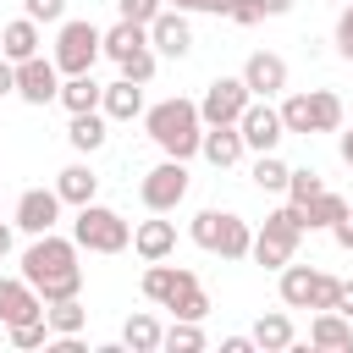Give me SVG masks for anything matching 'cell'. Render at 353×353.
Here are the masks:
<instances>
[{"mask_svg": "<svg viewBox=\"0 0 353 353\" xmlns=\"http://www.w3.org/2000/svg\"><path fill=\"white\" fill-rule=\"evenodd\" d=\"M22 276L39 287L44 303H61V298H83V265H77V237H33L28 254H22Z\"/></svg>", "mask_w": 353, "mask_h": 353, "instance_id": "cell-1", "label": "cell"}, {"mask_svg": "<svg viewBox=\"0 0 353 353\" xmlns=\"http://www.w3.org/2000/svg\"><path fill=\"white\" fill-rule=\"evenodd\" d=\"M143 132L154 138L160 154H171V160H193L199 143H204V116H199L193 99L171 94V99H160V105L143 110Z\"/></svg>", "mask_w": 353, "mask_h": 353, "instance_id": "cell-2", "label": "cell"}, {"mask_svg": "<svg viewBox=\"0 0 353 353\" xmlns=\"http://www.w3.org/2000/svg\"><path fill=\"white\" fill-rule=\"evenodd\" d=\"M188 237L204 254H221V259H248V248H254V226L237 210H199L188 221Z\"/></svg>", "mask_w": 353, "mask_h": 353, "instance_id": "cell-3", "label": "cell"}, {"mask_svg": "<svg viewBox=\"0 0 353 353\" xmlns=\"http://www.w3.org/2000/svg\"><path fill=\"white\" fill-rule=\"evenodd\" d=\"M298 237H303V210L287 199V204H281V210H270V215H265V226L254 232L248 259H254V265H265V270H281V265H292Z\"/></svg>", "mask_w": 353, "mask_h": 353, "instance_id": "cell-4", "label": "cell"}, {"mask_svg": "<svg viewBox=\"0 0 353 353\" xmlns=\"http://www.w3.org/2000/svg\"><path fill=\"white\" fill-rule=\"evenodd\" d=\"M281 121L298 138L314 132H342V94L336 88H309V94H287L281 99Z\"/></svg>", "mask_w": 353, "mask_h": 353, "instance_id": "cell-5", "label": "cell"}, {"mask_svg": "<svg viewBox=\"0 0 353 353\" xmlns=\"http://www.w3.org/2000/svg\"><path fill=\"white\" fill-rule=\"evenodd\" d=\"M72 237H77V248H88V254H121V248H132V226H127L110 204H77Z\"/></svg>", "mask_w": 353, "mask_h": 353, "instance_id": "cell-6", "label": "cell"}, {"mask_svg": "<svg viewBox=\"0 0 353 353\" xmlns=\"http://www.w3.org/2000/svg\"><path fill=\"white\" fill-rule=\"evenodd\" d=\"M105 55V33L94 28V22H77V17H66L61 22V33H55V66H61V77H77V72H94V61Z\"/></svg>", "mask_w": 353, "mask_h": 353, "instance_id": "cell-7", "label": "cell"}, {"mask_svg": "<svg viewBox=\"0 0 353 353\" xmlns=\"http://www.w3.org/2000/svg\"><path fill=\"white\" fill-rule=\"evenodd\" d=\"M138 199H143V210H149V215H171V210L188 199V165L165 154L154 171H143V182H138Z\"/></svg>", "mask_w": 353, "mask_h": 353, "instance_id": "cell-8", "label": "cell"}, {"mask_svg": "<svg viewBox=\"0 0 353 353\" xmlns=\"http://www.w3.org/2000/svg\"><path fill=\"white\" fill-rule=\"evenodd\" d=\"M248 83H243V72L237 77H215L210 88H204V99H199V116H204V127H226V121H237L243 110H248Z\"/></svg>", "mask_w": 353, "mask_h": 353, "instance_id": "cell-9", "label": "cell"}, {"mask_svg": "<svg viewBox=\"0 0 353 353\" xmlns=\"http://www.w3.org/2000/svg\"><path fill=\"white\" fill-rule=\"evenodd\" d=\"M237 132H243V143H248L254 154H270V149L287 138L281 105H270V99H248V110L237 116Z\"/></svg>", "mask_w": 353, "mask_h": 353, "instance_id": "cell-10", "label": "cell"}, {"mask_svg": "<svg viewBox=\"0 0 353 353\" xmlns=\"http://www.w3.org/2000/svg\"><path fill=\"white\" fill-rule=\"evenodd\" d=\"M17 99L22 105H50V99H61V66L55 61H44V55H28V61H17Z\"/></svg>", "mask_w": 353, "mask_h": 353, "instance_id": "cell-11", "label": "cell"}, {"mask_svg": "<svg viewBox=\"0 0 353 353\" xmlns=\"http://www.w3.org/2000/svg\"><path fill=\"white\" fill-rule=\"evenodd\" d=\"M61 204H66V199H61L55 188H28V193L17 199V215H11V221H17V232L44 237V232L61 226Z\"/></svg>", "mask_w": 353, "mask_h": 353, "instance_id": "cell-12", "label": "cell"}, {"mask_svg": "<svg viewBox=\"0 0 353 353\" xmlns=\"http://www.w3.org/2000/svg\"><path fill=\"white\" fill-rule=\"evenodd\" d=\"M28 320H44V298L28 276H0V325H28Z\"/></svg>", "mask_w": 353, "mask_h": 353, "instance_id": "cell-13", "label": "cell"}, {"mask_svg": "<svg viewBox=\"0 0 353 353\" xmlns=\"http://www.w3.org/2000/svg\"><path fill=\"white\" fill-rule=\"evenodd\" d=\"M149 44H154V55H165V61H182V55L193 50L188 11H165V6H160V17L149 22Z\"/></svg>", "mask_w": 353, "mask_h": 353, "instance_id": "cell-14", "label": "cell"}, {"mask_svg": "<svg viewBox=\"0 0 353 353\" xmlns=\"http://www.w3.org/2000/svg\"><path fill=\"white\" fill-rule=\"evenodd\" d=\"M243 83H248L254 99H276V94L287 88V61H281L276 50H254V55L243 61Z\"/></svg>", "mask_w": 353, "mask_h": 353, "instance_id": "cell-15", "label": "cell"}, {"mask_svg": "<svg viewBox=\"0 0 353 353\" xmlns=\"http://www.w3.org/2000/svg\"><path fill=\"white\" fill-rule=\"evenodd\" d=\"M199 276L188 270V265H165V259H154L149 270H143V298L149 303H160V309H171L176 303V292H188Z\"/></svg>", "mask_w": 353, "mask_h": 353, "instance_id": "cell-16", "label": "cell"}, {"mask_svg": "<svg viewBox=\"0 0 353 353\" xmlns=\"http://www.w3.org/2000/svg\"><path fill=\"white\" fill-rule=\"evenodd\" d=\"M132 254L143 259V265H154V259H171L176 254V221H138L132 226Z\"/></svg>", "mask_w": 353, "mask_h": 353, "instance_id": "cell-17", "label": "cell"}, {"mask_svg": "<svg viewBox=\"0 0 353 353\" xmlns=\"http://www.w3.org/2000/svg\"><path fill=\"white\" fill-rule=\"evenodd\" d=\"M243 132H237V121H226V127H204V143H199V154L215 165V171H232L237 160H243Z\"/></svg>", "mask_w": 353, "mask_h": 353, "instance_id": "cell-18", "label": "cell"}, {"mask_svg": "<svg viewBox=\"0 0 353 353\" xmlns=\"http://www.w3.org/2000/svg\"><path fill=\"white\" fill-rule=\"evenodd\" d=\"M309 342L314 347H331V353H353V320L342 309H320L309 320Z\"/></svg>", "mask_w": 353, "mask_h": 353, "instance_id": "cell-19", "label": "cell"}, {"mask_svg": "<svg viewBox=\"0 0 353 353\" xmlns=\"http://www.w3.org/2000/svg\"><path fill=\"white\" fill-rule=\"evenodd\" d=\"M99 110H105L110 121H138V116H143V83H132V77H116V83H105V99H99Z\"/></svg>", "mask_w": 353, "mask_h": 353, "instance_id": "cell-20", "label": "cell"}, {"mask_svg": "<svg viewBox=\"0 0 353 353\" xmlns=\"http://www.w3.org/2000/svg\"><path fill=\"white\" fill-rule=\"evenodd\" d=\"M55 193H61L66 204H94V193H99V176H94V165H88V160H72V165H61V171H55Z\"/></svg>", "mask_w": 353, "mask_h": 353, "instance_id": "cell-21", "label": "cell"}, {"mask_svg": "<svg viewBox=\"0 0 353 353\" xmlns=\"http://www.w3.org/2000/svg\"><path fill=\"white\" fill-rule=\"evenodd\" d=\"M105 127H110V116H105V110H77V116H72V127H66V143H72L77 154H94V149H105V138H110Z\"/></svg>", "mask_w": 353, "mask_h": 353, "instance_id": "cell-22", "label": "cell"}, {"mask_svg": "<svg viewBox=\"0 0 353 353\" xmlns=\"http://www.w3.org/2000/svg\"><path fill=\"white\" fill-rule=\"evenodd\" d=\"M248 336H254V347H259V353H287V347L298 342V336H292V320H287V309H270V314H259Z\"/></svg>", "mask_w": 353, "mask_h": 353, "instance_id": "cell-23", "label": "cell"}, {"mask_svg": "<svg viewBox=\"0 0 353 353\" xmlns=\"http://www.w3.org/2000/svg\"><path fill=\"white\" fill-rule=\"evenodd\" d=\"M314 287H320V270L314 265H281V303L287 309H309L314 303Z\"/></svg>", "mask_w": 353, "mask_h": 353, "instance_id": "cell-24", "label": "cell"}, {"mask_svg": "<svg viewBox=\"0 0 353 353\" xmlns=\"http://www.w3.org/2000/svg\"><path fill=\"white\" fill-rule=\"evenodd\" d=\"M298 210H303V232H331V226L347 215V199L325 188V193H314V199H309V204H298Z\"/></svg>", "mask_w": 353, "mask_h": 353, "instance_id": "cell-25", "label": "cell"}, {"mask_svg": "<svg viewBox=\"0 0 353 353\" xmlns=\"http://www.w3.org/2000/svg\"><path fill=\"white\" fill-rule=\"evenodd\" d=\"M99 99H105V83H94V72H77V77L61 83V105H66V116H77V110H99Z\"/></svg>", "mask_w": 353, "mask_h": 353, "instance_id": "cell-26", "label": "cell"}, {"mask_svg": "<svg viewBox=\"0 0 353 353\" xmlns=\"http://www.w3.org/2000/svg\"><path fill=\"white\" fill-rule=\"evenodd\" d=\"M165 342V325L154 320V314H127V325H121V347H132V353H154Z\"/></svg>", "mask_w": 353, "mask_h": 353, "instance_id": "cell-27", "label": "cell"}, {"mask_svg": "<svg viewBox=\"0 0 353 353\" xmlns=\"http://www.w3.org/2000/svg\"><path fill=\"white\" fill-rule=\"evenodd\" d=\"M0 55H6V61H28V55H39V22H33V17L6 22V44H0Z\"/></svg>", "mask_w": 353, "mask_h": 353, "instance_id": "cell-28", "label": "cell"}, {"mask_svg": "<svg viewBox=\"0 0 353 353\" xmlns=\"http://www.w3.org/2000/svg\"><path fill=\"white\" fill-rule=\"evenodd\" d=\"M143 44H149V28H143V22H127V17H121L110 33H105V55H110L116 66H121L132 50H143Z\"/></svg>", "mask_w": 353, "mask_h": 353, "instance_id": "cell-29", "label": "cell"}, {"mask_svg": "<svg viewBox=\"0 0 353 353\" xmlns=\"http://www.w3.org/2000/svg\"><path fill=\"white\" fill-rule=\"evenodd\" d=\"M44 320H50L55 336H83L88 309H83V298H61V303H44Z\"/></svg>", "mask_w": 353, "mask_h": 353, "instance_id": "cell-30", "label": "cell"}, {"mask_svg": "<svg viewBox=\"0 0 353 353\" xmlns=\"http://www.w3.org/2000/svg\"><path fill=\"white\" fill-rule=\"evenodd\" d=\"M248 176H254V188H259V193H287L292 165H287V160L270 149V154H259V160H254V171H248Z\"/></svg>", "mask_w": 353, "mask_h": 353, "instance_id": "cell-31", "label": "cell"}, {"mask_svg": "<svg viewBox=\"0 0 353 353\" xmlns=\"http://www.w3.org/2000/svg\"><path fill=\"white\" fill-rule=\"evenodd\" d=\"M287 11H292V0H237V6H232V22L254 28V22H265V17H287Z\"/></svg>", "mask_w": 353, "mask_h": 353, "instance_id": "cell-32", "label": "cell"}, {"mask_svg": "<svg viewBox=\"0 0 353 353\" xmlns=\"http://www.w3.org/2000/svg\"><path fill=\"white\" fill-rule=\"evenodd\" d=\"M160 347H171V353H199V347H204V331H199V320H171Z\"/></svg>", "mask_w": 353, "mask_h": 353, "instance_id": "cell-33", "label": "cell"}, {"mask_svg": "<svg viewBox=\"0 0 353 353\" xmlns=\"http://www.w3.org/2000/svg\"><path fill=\"white\" fill-rule=\"evenodd\" d=\"M314 193H325L320 171H314V165H292V176H287V199H292V204H309Z\"/></svg>", "mask_w": 353, "mask_h": 353, "instance_id": "cell-34", "label": "cell"}, {"mask_svg": "<svg viewBox=\"0 0 353 353\" xmlns=\"http://www.w3.org/2000/svg\"><path fill=\"white\" fill-rule=\"evenodd\" d=\"M171 314H176V320H204V314H210V292H204V287L193 281L188 292H176V303H171Z\"/></svg>", "mask_w": 353, "mask_h": 353, "instance_id": "cell-35", "label": "cell"}, {"mask_svg": "<svg viewBox=\"0 0 353 353\" xmlns=\"http://www.w3.org/2000/svg\"><path fill=\"white\" fill-rule=\"evenodd\" d=\"M154 66H160V55H154V44H143V50H132V55L121 61V77H132V83H149V77H154Z\"/></svg>", "mask_w": 353, "mask_h": 353, "instance_id": "cell-36", "label": "cell"}, {"mask_svg": "<svg viewBox=\"0 0 353 353\" xmlns=\"http://www.w3.org/2000/svg\"><path fill=\"white\" fill-rule=\"evenodd\" d=\"M50 342H55L50 320H28V325H11V347H50Z\"/></svg>", "mask_w": 353, "mask_h": 353, "instance_id": "cell-37", "label": "cell"}, {"mask_svg": "<svg viewBox=\"0 0 353 353\" xmlns=\"http://www.w3.org/2000/svg\"><path fill=\"white\" fill-rule=\"evenodd\" d=\"M22 17H33V22H66V0H22Z\"/></svg>", "mask_w": 353, "mask_h": 353, "instance_id": "cell-38", "label": "cell"}, {"mask_svg": "<svg viewBox=\"0 0 353 353\" xmlns=\"http://www.w3.org/2000/svg\"><path fill=\"white\" fill-rule=\"evenodd\" d=\"M116 11H121L127 22H143V28H149V22L160 17V0H116Z\"/></svg>", "mask_w": 353, "mask_h": 353, "instance_id": "cell-39", "label": "cell"}, {"mask_svg": "<svg viewBox=\"0 0 353 353\" xmlns=\"http://www.w3.org/2000/svg\"><path fill=\"white\" fill-rule=\"evenodd\" d=\"M336 298H342V281L320 270V287H314V303H309V309H314V314H320V309H336Z\"/></svg>", "mask_w": 353, "mask_h": 353, "instance_id": "cell-40", "label": "cell"}, {"mask_svg": "<svg viewBox=\"0 0 353 353\" xmlns=\"http://www.w3.org/2000/svg\"><path fill=\"white\" fill-rule=\"evenodd\" d=\"M336 55L353 61V6H342V17H336Z\"/></svg>", "mask_w": 353, "mask_h": 353, "instance_id": "cell-41", "label": "cell"}, {"mask_svg": "<svg viewBox=\"0 0 353 353\" xmlns=\"http://www.w3.org/2000/svg\"><path fill=\"white\" fill-rule=\"evenodd\" d=\"M176 11H210V17H232L237 0H171Z\"/></svg>", "mask_w": 353, "mask_h": 353, "instance_id": "cell-42", "label": "cell"}, {"mask_svg": "<svg viewBox=\"0 0 353 353\" xmlns=\"http://www.w3.org/2000/svg\"><path fill=\"white\" fill-rule=\"evenodd\" d=\"M331 237H336V248H347V254H353V210H347V215L331 226Z\"/></svg>", "mask_w": 353, "mask_h": 353, "instance_id": "cell-43", "label": "cell"}, {"mask_svg": "<svg viewBox=\"0 0 353 353\" xmlns=\"http://www.w3.org/2000/svg\"><path fill=\"white\" fill-rule=\"evenodd\" d=\"M6 94H17V61L0 55V99H6Z\"/></svg>", "mask_w": 353, "mask_h": 353, "instance_id": "cell-44", "label": "cell"}, {"mask_svg": "<svg viewBox=\"0 0 353 353\" xmlns=\"http://www.w3.org/2000/svg\"><path fill=\"white\" fill-rule=\"evenodd\" d=\"M221 353H254V336H226Z\"/></svg>", "mask_w": 353, "mask_h": 353, "instance_id": "cell-45", "label": "cell"}, {"mask_svg": "<svg viewBox=\"0 0 353 353\" xmlns=\"http://www.w3.org/2000/svg\"><path fill=\"white\" fill-rule=\"evenodd\" d=\"M11 243H17V221H0V259L11 254Z\"/></svg>", "mask_w": 353, "mask_h": 353, "instance_id": "cell-46", "label": "cell"}, {"mask_svg": "<svg viewBox=\"0 0 353 353\" xmlns=\"http://www.w3.org/2000/svg\"><path fill=\"white\" fill-rule=\"evenodd\" d=\"M336 154H342V165H353V127H342V138H336Z\"/></svg>", "mask_w": 353, "mask_h": 353, "instance_id": "cell-47", "label": "cell"}, {"mask_svg": "<svg viewBox=\"0 0 353 353\" xmlns=\"http://www.w3.org/2000/svg\"><path fill=\"white\" fill-rule=\"evenodd\" d=\"M336 309H342V314L353 320V281H342V298H336Z\"/></svg>", "mask_w": 353, "mask_h": 353, "instance_id": "cell-48", "label": "cell"}, {"mask_svg": "<svg viewBox=\"0 0 353 353\" xmlns=\"http://www.w3.org/2000/svg\"><path fill=\"white\" fill-rule=\"evenodd\" d=\"M0 44H6V28H0Z\"/></svg>", "mask_w": 353, "mask_h": 353, "instance_id": "cell-49", "label": "cell"}, {"mask_svg": "<svg viewBox=\"0 0 353 353\" xmlns=\"http://www.w3.org/2000/svg\"><path fill=\"white\" fill-rule=\"evenodd\" d=\"M347 6H353V0H347Z\"/></svg>", "mask_w": 353, "mask_h": 353, "instance_id": "cell-50", "label": "cell"}]
</instances>
